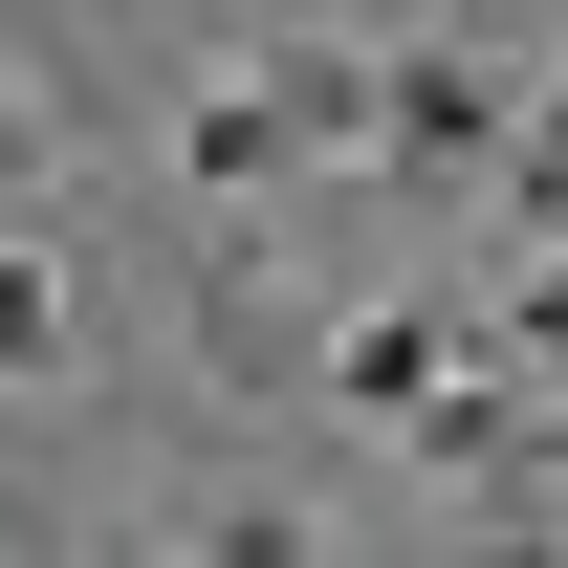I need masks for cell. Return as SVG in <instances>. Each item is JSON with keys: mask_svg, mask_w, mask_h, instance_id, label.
I'll return each instance as SVG.
<instances>
[{"mask_svg": "<svg viewBox=\"0 0 568 568\" xmlns=\"http://www.w3.org/2000/svg\"><path fill=\"white\" fill-rule=\"evenodd\" d=\"M481 153H503V67L437 44V22H394L372 44V175L394 197H481Z\"/></svg>", "mask_w": 568, "mask_h": 568, "instance_id": "obj_1", "label": "cell"}, {"mask_svg": "<svg viewBox=\"0 0 568 568\" xmlns=\"http://www.w3.org/2000/svg\"><path fill=\"white\" fill-rule=\"evenodd\" d=\"M459 372H481V328H459V306H351V328H328V394H351L372 437H416Z\"/></svg>", "mask_w": 568, "mask_h": 568, "instance_id": "obj_2", "label": "cell"}, {"mask_svg": "<svg viewBox=\"0 0 568 568\" xmlns=\"http://www.w3.org/2000/svg\"><path fill=\"white\" fill-rule=\"evenodd\" d=\"M284 153H306V110H284L263 67H241V88H197V110H175V175H197V197H263Z\"/></svg>", "mask_w": 568, "mask_h": 568, "instance_id": "obj_3", "label": "cell"}, {"mask_svg": "<svg viewBox=\"0 0 568 568\" xmlns=\"http://www.w3.org/2000/svg\"><path fill=\"white\" fill-rule=\"evenodd\" d=\"M481 219H503V241H568V88H525V110H503V153H481Z\"/></svg>", "mask_w": 568, "mask_h": 568, "instance_id": "obj_4", "label": "cell"}, {"mask_svg": "<svg viewBox=\"0 0 568 568\" xmlns=\"http://www.w3.org/2000/svg\"><path fill=\"white\" fill-rule=\"evenodd\" d=\"M44 351H67V263H44V241H0V394H22Z\"/></svg>", "mask_w": 568, "mask_h": 568, "instance_id": "obj_5", "label": "cell"}, {"mask_svg": "<svg viewBox=\"0 0 568 568\" xmlns=\"http://www.w3.org/2000/svg\"><path fill=\"white\" fill-rule=\"evenodd\" d=\"M503 351H525V372H568V241H525V306H503Z\"/></svg>", "mask_w": 568, "mask_h": 568, "instance_id": "obj_6", "label": "cell"}, {"mask_svg": "<svg viewBox=\"0 0 568 568\" xmlns=\"http://www.w3.org/2000/svg\"><path fill=\"white\" fill-rule=\"evenodd\" d=\"M44 197V110H22V67H0V219Z\"/></svg>", "mask_w": 568, "mask_h": 568, "instance_id": "obj_7", "label": "cell"}]
</instances>
